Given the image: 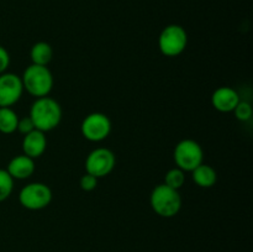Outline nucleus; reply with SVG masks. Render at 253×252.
I'll list each match as a JSON object with an SVG mask.
<instances>
[{
  "instance_id": "1",
  "label": "nucleus",
  "mask_w": 253,
  "mask_h": 252,
  "mask_svg": "<svg viewBox=\"0 0 253 252\" xmlns=\"http://www.w3.org/2000/svg\"><path fill=\"white\" fill-rule=\"evenodd\" d=\"M30 118L36 130L48 132L56 128L62 120V108L49 96L37 98L30 109Z\"/></svg>"
},
{
  "instance_id": "2",
  "label": "nucleus",
  "mask_w": 253,
  "mask_h": 252,
  "mask_svg": "<svg viewBox=\"0 0 253 252\" xmlns=\"http://www.w3.org/2000/svg\"><path fill=\"white\" fill-rule=\"evenodd\" d=\"M24 90L35 98L48 96L53 88V76L48 67L30 64L21 77Z\"/></svg>"
},
{
  "instance_id": "3",
  "label": "nucleus",
  "mask_w": 253,
  "mask_h": 252,
  "mask_svg": "<svg viewBox=\"0 0 253 252\" xmlns=\"http://www.w3.org/2000/svg\"><path fill=\"white\" fill-rule=\"evenodd\" d=\"M150 204L153 211L161 217H173L182 208V197L178 190L162 183L151 193Z\"/></svg>"
},
{
  "instance_id": "4",
  "label": "nucleus",
  "mask_w": 253,
  "mask_h": 252,
  "mask_svg": "<svg viewBox=\"0 0 253 252\" xmlns=\"http://www.w3.org/2000/svg\"><path fill=\"white\" fill-rule=\"evenodd\" d=\"M188 44V35L184 27L172 24L166 26L158 37V48L165 56L177 57L184 52Z\"/></svg>"
},
{
  "instance_id": "5",
  "label": "nucleus",
  "mask_w": 253,
  "mask_h": 252,
  "mask_svg": "<svg viewBox=\"0 0 253 252\" xmlns=\"http://www.w3.org/2000/svg\"><path fill=\"white\" fill-rule=\"evenodd\" d=\"M173 158L178 168L184 172H192L203 163L204 151L197 141L185 138L177 143L173 152Z\"/></svg>"
},
{
  "instance_id": "6",
  "label": "nucleus",
  "mask_w": 253,
  "mask_h": 252,
  "mask_svg": "<svg viewBox=\"0 0 253 252\" xmlns=\"http://www.w3.org/2000/svg\"><path fill=\"white\" fill-rule=\"evenodd\" d=\"M52 190L41 182L29 183L19 193V202L27 210H42L49 205Z\"/></svg>"
},
{
  "instance_id": "7",
  "label": "nucleus",
  "mask_w": 253,
  "mask_h": 252,
  "mask_svg": "<svg viewBox=\"0 0 253 252\" xmlns=\"http://www.w3.org/2000/svg\"><path fill=\"white\" fill-rule=\"evenodd\" d=\"M82 135L90 142L104 141L111 132V121L103 113H91L84 118L81 125Z\"/></svg>"
},
{
  "instance_id": "8",
  "label": "nucleus",
  "mask_w": 253,
  "mask_h": 252,
  "mask_svg": "<svg viewBox=\"0 0 253 252\" xmlns=\"http://www.w3.org/2000/svg\"><path fill=\"white\" fill-rule=\"evenodd\" d=\"M116 165L115 155L111 150L99 147L91 151L85 160V170L95 178L106 177L113 172Z\"/></svg>"
},
{
  "instance_id": "9",
  "label": "nucleus",
  "mask_w": 253,
  "mask_h": 252,
  "mask_svg": "<svg viewBox=\"0 0 253 252\" xmlns=\"http://www.w3.org/2000/svg\"><path fill=\"white\" fill-rule=\"evenodd\" d=\"M22 93L21 77L9 72L0 74V108H11L21 99Z\"/></svg>"
},
{
  "instance_id": "10",
  "label": "nucleus",
  "mask_w": 253,
  "mask_h": 252,
  "mask_svg": "<svg viewBox=\"0 0 253 252\" xmlns=\"http://www.w3.org/2000/svg\"><path fill=\"white\" fill-rule=\"evenodd\" d=\"M240 101V96L235 89L230 86H220L212 93L211 104L220 113H231Z\"/></svg>"
},
{
  "instance_id": "11",
  "label": "nucleus",
  "mask_w": 253,
  "mask_h": 252,
  "mask_svg": "<svg viewBox=\"0 0 253 252\" xmlns=\"http://www.w3.org/2000/svg\"><path fill=\"white\" fill-rule=\"evenodd\" d=\"M35 168H36V166H35L34 158L26 155H19L10 160L6 170L14 180H22L31 177L35 172Z\"/></svg>"
},
{
  "instance_id": "12",
  "label": "nucleus",
  "mask_w": 253,
  "mask_h": 252,
  "mask_svg": "<svg viewBox=\"0 0 253 252\" xmlns=\"http://www.w3.org/2000/svg\"><path fill=\"white\" fill-rule=\"evenodd\" d=\"M47 148V138L44 132L40 130H34L24 135L22 138V151L24 155L31 158H39L44 153Z\"/></svg>"
},
{
  "instance_id": "13",
  "label": "nucleus",
  "mask_w": 253,
  "mask_h": 252,
  "mask_svg": "<svg viewBox=\"0 0 253 252\" xmlns=\"http://www.w3.org/2000/svg\"><path fill=\"white\" fill-rule=\"evenodd\" d=\"M192 178L195 184L200 188H211L217 179L216 170L209 165L202 163L195 169L192 170Z\"/></svg>"
},
{
  "instance_id": "14",
  "label": "nucleus",
  "mask_w": 253,
  "mask_h": 252,
  "mask_svg": "<svg viewBox=\"0 0 253 252\" xmlns=\"http://www.w3.org/2000/svg\"><path fill=\"white\" fill-rule=\"evenodd\" d=\"M52 57H53V49H52L51 44L43 41L36 42L30 51V58H31L32 64H37V66L47 67L52 61Z\"/></svg>"
},
{
  "instance_id": "15",
  "label": "nucleus",
  "mask_w": 253,
  "mask_h": 252,
  "mask_svg": "<svg viewBox=\"0 0 253 252\" xmlns=\"http://www.w3.org/2000/svg\"><path fill=\"white\" fill-rule=\"evenodd\" d=\"M19 115L11 108H0V132L5 135L17 130Z\"/></svg>"
},
{
  "instance_id": "16",
  "label": "nucleus",
  "mask_w": 253,
  "mask_h": 252,
  "mask_svg": "<svg viewBox=\"0 0 253 252\" xmlns=\"http://www.w3.org/2000/svg\"><path fill=\"white\" fill-rule=\"evenodd\" d=\"M185 183V172L175 167L168 170L165 175V184L175 190H179Z\"/></svg>"
},
{
  "instance_id": "17",
  "label": "nucleus",
  "mask_w": 253,
  "mask_h": 252,
  "mask_svg": "<svg viewBox=\"0 0 253 252\" xmlns=\"http://www.w3.org/2000/svg\"><path fill=\"white\" fill-rule=\"evenodd\" d=\"M14 190V179L6 169L0 168V203L6 200Z\"/></svg>"
},
{
  "instance_id": "18",
  "label": "nucleus",
  "mask_w": 253,
  "mask_h": 252,
  "mask_svg": "<svg viewBox=\"0 0 253 252\" xmlns=\"http://www.w3.org/2000/svg\"><path fill=\"white\" fill-rule=\"evenodd\" d=\"M252 106L249 101H239L236 108L234 109V114L237 120L249 121L252 118Z\"/></svg>"
},
{
  "instance_id": "19",
  "label": "nucleus",
  "mask_w": 253,
  "mask_h": 252,
  "mask_svg": "<svg viewBox=\"0 0 253 252\" xmlns=\"http://www.w3.org/2000/svg\"><path fill=\"white\" fill-rule=\"evenodd\" d=\"M79 185H81V188L84 192H91L98 185V178L89 174V173H85V174L82 175L81 180H79Z\"/></svg>"
},
{
  "instance_id": "20",
  "label": "nucleus",
  "mask_w": 253,
  "mask_h": 252,
  "mask_svg": "<svg viewBox=\"0 0 253 252\" xmlns=\"http://www.w3.org/2000/svg\"><path fill=\"white\" fill-rule=\"evenodd\" d=\"M34 130H36V128H35V125L30 116H25V118L19 119V123H17V131H19L20 133L26 135V133L31 132V131Z\"/></svg>"
},
{
  "instance_id": "21",
  "label": "nucleus",
  "mask_w": 253,
  "mask_h": 252,
  "mask_svg": "<svg viewBox=\"0 0 253 252\" xmlns=\"http://www.w3.org/2000/svg\"><path fill=\"white\" fill-rule=\"evenodd\" d=\"M10 66V54L2 46H0V74L5 73Z\"/></svg>"
}]
</instances>
